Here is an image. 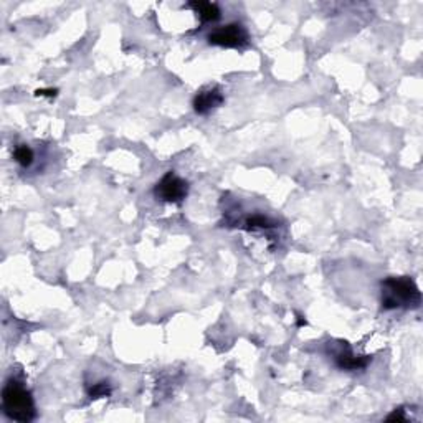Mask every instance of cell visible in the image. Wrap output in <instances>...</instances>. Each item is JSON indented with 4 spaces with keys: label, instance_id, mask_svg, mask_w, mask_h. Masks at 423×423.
Returning <instances> with one entry per match:
<instances>
[{
    "label": "cell",
    "instance_id": "obj_1",
    "mask_svg": "<svg viewBox=\"0 0 423 423\" xmlns=\"http://www.w3.org/2000/svg\"><path fill=\"white\" fill-rule=\"evenodd\" d=\"M2 408L11 420L27 423L35 418V403L32 394L17 380H8L2 389Z\"/></svg>",
    "mask_w": 423,
    "mask_h": 423
},
{
    "label": "cell",
    "instance_id": "obj_2",
    "mask_svg": "<svg viewBox=\"0 0 423 423\" xmlns=\"http://www.w3.org/2000/svg\"><path fill=\"white\" fill-rule=\"evenodd\" d=\"M422 294L413 279L407 277L387 278L382 283V306L384 310H400V307H418Z\"/></svg>",
    "mask_w": 423,
    "mask_h": 423
},
{
    "label": "cell",
    "instance_id": "obj_3",
    "mask_svg": "<svg viewBox=\"0 0 423 423\" xmlns=\"http://www.w3.org/2000/svg\"><path fill=\"white\" fill-rule=\"evenodd\" d=\"M158 199L169 204H181L188 194V183L177 176L176 172H167L154 188Z\"/></svg>",
    "mask_w": 423,
    "mask_h": 423
},
{
    "label": "cell",
    "instance_id": "obj_4",
    "mask_svg": "<svg viewBox=\"0 0 423 423\" xmlns=\"http://www.w3.org/2000/svg\"><path fill=\"white\" fill-rule=\"evenodd\" d=\"M209 43L225 48H240L248 43V34L240 24H228L209 35Z\"/></svg>",
    "mask_w": 423,
    "mask_h": 423
},
{
    "label": "cell",
    "instance_id": "obj_5",
    "mask_svg": "<svg viewBox=\"0 0 423 423\" xmlns=\"http://www.w3.org/2000/svg\"><path fill=\"white\" fill-rule=\"evenodd\" d=\"M333 356L335 366L342 370L364 369L369 364V356H356L351 351V347L347 346V342H341V346H339V349H335Z\"/></svg>",
    "mask_w": 423,
    "mask_h": 423
},
{
    "label": "cell",
    "instance_id": "obj_6",
    "mask_svg": "<svg viewBox=\"0 0 423 423\" xmlns=\"http://www.w3.org/2000/svg\"><path fill=\"white\" fill-rule=\"evenodd\" d=\"M223 103V93L219 86H214V88H207L202 90L197 93L194 98V109L195 113L199 114H209L212 109L219 108L220 104Z\"/></svg>",
    "mask_w": 423,
    "mask_h": 423
},
{
    "label": "cell",
    "instance_id": "obj_7",
    "mask_svg": "<svg viewBox=\"0 0 423 423\" xmlns=\"http://www.w3.org/2000/svg\"><path fill=\"white\" fill-rule=\"evenodd\" d=\"M188 7L194 8L202 22H215L220 18V8L217 4L212 2H190Z\"/></svg>",
    "mask_w": 423,
    "mask_h": 423
},
{
    "label": "cell",
    "instance_id": "obj_8",
    "mask_svg": "<svg viewBox=\"0 0 423 423\" xmlns=\"http://www.w3.org/2000/svg\"><path fill=\"white\" fill-rule=\"evenodd\" d=\"M13 159H15V162L20 164L22 167H30V165L34 164L35 154L29 146L20 144L13 149Z\"/></svg>",
    "mask_w": 423,
    "mask_h": 423
},
{
    "label": "cell",
    "instance_id": "obj_9",
    "mask_svg": "<svg viewBox=\"0 0 423 423\" xmlns=\"http://www.w3.org/2000/svg\"><path fill=\"white\" fill-rule=\"evenodd\" d=\"M277 222H273V220L265 217V215H251V217H248L245 220V228L247 230H265V228H273Z\"/></svg>",
    "mask_w": 423,
    "mask_h": 423
},
{
    "label": "cell",
    "instance_id": "obj_10",
    "mask_svg": "<svg viewBox=\"0 0 423 423\" xmlns=\"http://www.w3.org/2000/svg\"><path fill=\"white\" fill-rule=\"evenodd\" d=\"M109 394H111V387H109L108 382H98V384H95L93 387L88 389V395L91 398L108 397Z\"/></svg>",
    "mask_w": 423,
    "mask_h": 423
},
{
    "label": "cell",
    "instance_id": "obj_11",
    "mask_svg": "<svg viewBox=\"0 0 423 423\" xmlns=\"http://www.w3.org/2000/svg\"><path fill=\"white\" fill-rule=\"evenodd\" d=\"M39 96H55L57 95V90H39L36 91Z\"/></svg>",
    "mask_w": 423,
    "mask_h": 423
}]
</instances>
